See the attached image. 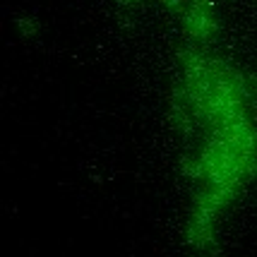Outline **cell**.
Returning <instances> with one entry per match:
<instances>
[{
	"instance_id": "2",
	"label": "cell",
	"mask_w": 257,
	"mask_h": 257,
	"mask_svg": "<svg viewBox=\"0 0 257 257\" xmlns=\"http://www.w3.org/2000/svg\"><path fill=\"white\" fill-rule=\"evenodd\" d=\"M15 24H17L20 34L24 39H29V41L41 36V27L36 22V17H32V15H15Z\"/></svg>"
},
{
	"instance_id": "4",
	"label": "cell",
	"mask_w": 257,
	"mask_h": 257,
	"mask_svg": "<svg viewBox=\"0 0 257 257\" xmlns=\"http://www.w3.org/2000/svg\"><path fill=\"white\" fill-rule=\"evenodd\" d=\"M159 3H161L168 12L178 15V20L185 15V10H188V0H159Z\"/></svg>"
},
{
	"instance_id": "1",
	"label": "cell",
	"mask_w": 257,
	"mask_h": 257,
	"mask_svg": "<svg viewBox=\"0 0 257 257\" xmlns=\"http://www.w3.org/2000/svg\"><path fill=\"white\" fill-rule=\"evenodd\" d=\"M183 34L188 39H200V41H212L219 32V22L212 12L209 0H188V10L180 17Z\"/></svg>"
},
{
	"instance_id": "3",
	"label": "cell",
	"mask_w": 257,
	"mask_h": 257,
	"mask_svg": "<svg viewBox=\"0 0 257 257\" xmlns=\"http://www.w3.org/2000/svg\"><path fill=\"white\" fill-rule=\"evenodd\" d=\"M180 171H183V176H185V178H192V180L207 178V173H204V166H202L200 159L183 157V159H180Z\"/></svg>"
}]
</instances>
